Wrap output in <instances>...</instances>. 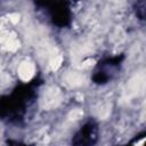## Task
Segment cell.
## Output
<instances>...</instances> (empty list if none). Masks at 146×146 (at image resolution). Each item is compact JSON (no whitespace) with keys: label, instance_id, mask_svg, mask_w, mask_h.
Returning <instances> with one entry per match:
<instances>
[{"label":"cell","instance_id":"obj_1","mask_svg":"<svg viewBox=\"0 0 146 146\" xmlns=\"http://www.w3.org/2000/svg\"><path fill=\"white\" fill-rule=\"evenodd\" d=\"M19 75L24 79V80H29L32 75H33V66L29 63H23L19 66Z\"/></svg>","mask_w":146,"mask_h":146}]
</instances>
